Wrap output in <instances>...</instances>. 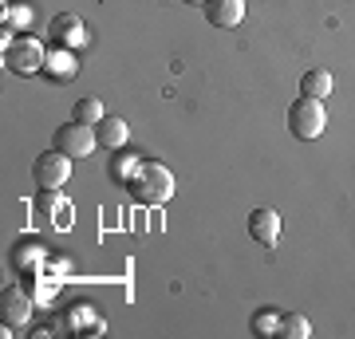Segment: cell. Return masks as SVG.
Segmentation results:
<instances>
[{
  "instance_id": "cell-1",
  "label": "cell",
  "mask_w": 355,
  "mask_h": 339,
  "mask_svg": "<svg viewBox=\"0 0 355 339\" xmlns=\"http://www.w3.org/2000/svg\"><path fill=\"white\" fill-rule=\"evenodd\" d=\"M328 126V111H324V99H312V95H300V99L288 107V130L296 139H320Z\"/></svg>"
},
{
  "instance_id": "cell-2",
  "label": "cell",
  "mask_w": 355,
  "mask_h": 339,
  "mask_svg": "<svg viewBox=\"0 0 355 339\" xmlns=\"http://www.w3.org/2000/svg\"><path fill=\"white\" fill-rule=\"evenodd\" d=\"M4 63H8V71H16V76H40L44 63H48V48L36 36H16L4 48Z\"/></svg>"
},
{
  "instance_id": "cell-3",
  "label": "cell",
  "mask_w": 355,
  "mask_h": 339,
  "mask_svg": "<svg viewBox=\"0 0 355 339\" xmlns=\"http://www.w3.org/2000/svg\"><path fill=\"white\" fill-rule=\"evenodd\" d=\"M99 146V134H95V126L87 123H64L55 126V150L67 154V158H91V150Z\"/></svg>"
},
{
  "instance_id": "cell-4",
  "label": "cell",
  "mask_w": 355,
  "mask_h": 339,
  "mask_svg": "<svg viewBox=\"0 0 355 339\" xmlns=\"http://www.w3.org/2000/svg\"><path fill=\"white\" fill-rule=\"evenodd\" d=\"M130 193L139 201H146V205L170 201L174 177H170V170H162V166H139V182H130Z\"/></svg>"
},
{
  "instance_id": "cell-5",
  "label": "cell",
  "mask_w": 355,
  "mask_h": 339,
  "mask_svg": "<svg viewBox=\"0 0 355 339\" xmlns=\"http://www.w3.org/2000/svg\"><path fill=\"white\" fill-rule=\"evenodd\" d=\"M32 177H36V186L48 193V189H64L67 177H71V158L60 150H48L40 154L36 162H32Z\"/></svg>"
},
{
  "instance_id": "cell-6",
  "label": "cell",
  "mask_w": 355,
  "mask_h": 339,
  "mask_svg": "<svg viewBox=\"0 0 355 339\" xmlns=\"http://www.w3.org/2000/svg\"><path fill=\"white\" fill-rule=\"evenodd\" d=\"M249 237H253L257 245L272 249V245L280 241V214L277 209H268V205L253 209V214H249Z\"/></svg>"
},
{
  "instance_id": "cell-7",
  "label": "cell",
  "mask_w": 355,
  "mask_h": 339,
  "mask_svg": "<svg viewBox=\"0 0 355 339\" xmlns=\"http://www.w3.org/2000/svg\"><path fill=\"white\" fill-rule=\"evenodd\" d=\"M205 20L214 28H221V32H229V28H237L245 20V0H205Z\"/></svg>"
},
{
  "instance_id": "cell-8",
  "label": "cell",
  "mask_w": 355,
  "mask_h": 339,
  "mask_svg": "<svg viewBox=\"0 0 355 339\" xmlns=\"http://www.w3.org/2000/svg\"><path fill=\"white\" fill-rule=\"evenodd\" d=\"M51 40L60 44V48H67V44H83L87 40V32H83V20H79L76 12H64L51 20Z\"/></svg>"
},
{
  "instance_id": "cell-9",
  "label": "cell",
  "mask_w": 355,
  "mask_h": 339,
  "mask_svg": "<svg viewBox=\"0 0 355 339\" xmlns=\"http://www.w3.org/2000/svg\"><path fill=\"white\" fill-rule=\"evenodd\" d=\"M76 71H79V63H76V55H71L67 48L48 51V63H44V76H48L51 83H67V79H76Z\"/></svg>"
},
{
  "instance_id": "cell-10",
  "label": "cell",
  "mask_w": 355,
  "mask_h": 339,
  "mask_svg": "<svg viewBox=\"0 0 355 339\" xmlns=\"http://www.w3.org/2000/svg\"><path fill=\"white\" fill-rule=\"evenodd\" d=\"M95 134H99V142L107 146V150H119V146H127V123L119 119V114H103L99 126H95Z\"/></svg>"
},
{
  "instance_id": "cell-11",
  "label": "cell",
  "mask_w": 355,
  "mask_h": 339,
  "mask_svg": "<svg viewBox=\"0 0 355 339\" xmlns=\"http://www.w3.org/2000/svg\"><path fill=\"white\" fill-rule=\"evenodd\" d=\"M0 312H4L8 324H24L28 315H32V300H28L20 288H4V296H0Z\"/></svg>"
},
{
  "instance_id": "cell-12",
  "label": "cell",
  "mask_w": 355,
  "mask_h": 339,
  "mask_svg": "<svg viewBox=\"0 0 355 339\" xmlns=\"http://www.w3.org/2000/svg\"><path fill=\"white\" fill-rule=\"evenodd\" d=\"M300 95L328 99V95H331V76L324 71V67H316V71H304V79H300Z\"/></svg>"
},
{
  "instance_id": "cell-13",
  "label": "cell",
  "mask_w": 355,
  "mask_h": 339,
  "mask_svg": "<svg viewBox=\"0 0 355 339\" xmlns=\"http://www.w3.org/2000/svg\"><path fill=\"white\" fill-rule=\"evenodd\" d=\"M277 336H284V339H308L312 336V324H308L300 312H280V324H277Z\"/></svg>"
},
{
  "instance_id": "cell-14",
  "label": "cell",
  "mask_w": 355,
  "mask_h": 339,
  "mask_svg": "<svg viewBox=\"0 0 355 339\" xmlns=\"http://www.w3.org/2000/svg\"><path fill=\"white\" fill-rule=\"evenodd\" d=\"M44 245H40V241H20V245H16V268H20V272H32V261H44Z\"/></svg>"
},
{
  "instance_id": "cell-15",
  "label": "cell",
  "mask_w": 355,
  "mask_h": 339,
  "mask_svg": "<svg viewBox=\"0 0 355 339\" xmlns=\"http://www.w3.org/2000/svg\"><path fill=\"white\" fill-rule=\"evenodd\" d=\"M103 114H107V111H103V103H99V99H79V103H76V119H79V123L99 126Z\"/></svg>"
},
{
  "instance_id": "cell-16",
  "label": "cell",
  "mask_w": 355,
  "mask_h": 339,
  "mask_svg": "<svg viewBox=\"0 0 355 339\" xmlns=\"http://www.w3.org/2000/svg\"><path fill=\"white\" fill-rule=\"evenodd\" d=\"M277 324H280V312L261 308V312L253 315V336H277Z\"/></svg>"
},
{
  "instance_id": "cell-17",
  "label": "cell",
  "mask_w": 355,
  "mask_h": 339,
  "mask_svg": "<svg viewBox=\"0 0 355 339\" xmlns=\"http://www.w3.org/2000/svg\"><path fill=\"white\" fill-rule=\"evenodd\" d=\"M4 20H12V24H28V8H24V4H16V8L4 12Z\"/></svg>"
},
{
  "instance_id": "cell-18",
  "label": "cell",
  "mask_w": 355,
  "mask_h": 339,
  "mask_svg": "<svg viewBox=\"0 0 355 339\" xmlns=\"http://www.w3.org/2000/svg\"><path fill=\"white\" fill-rule=\"evenodd\" d=\"M182 4H205V0H182Z\"/></svg>"
}]
</instances>
